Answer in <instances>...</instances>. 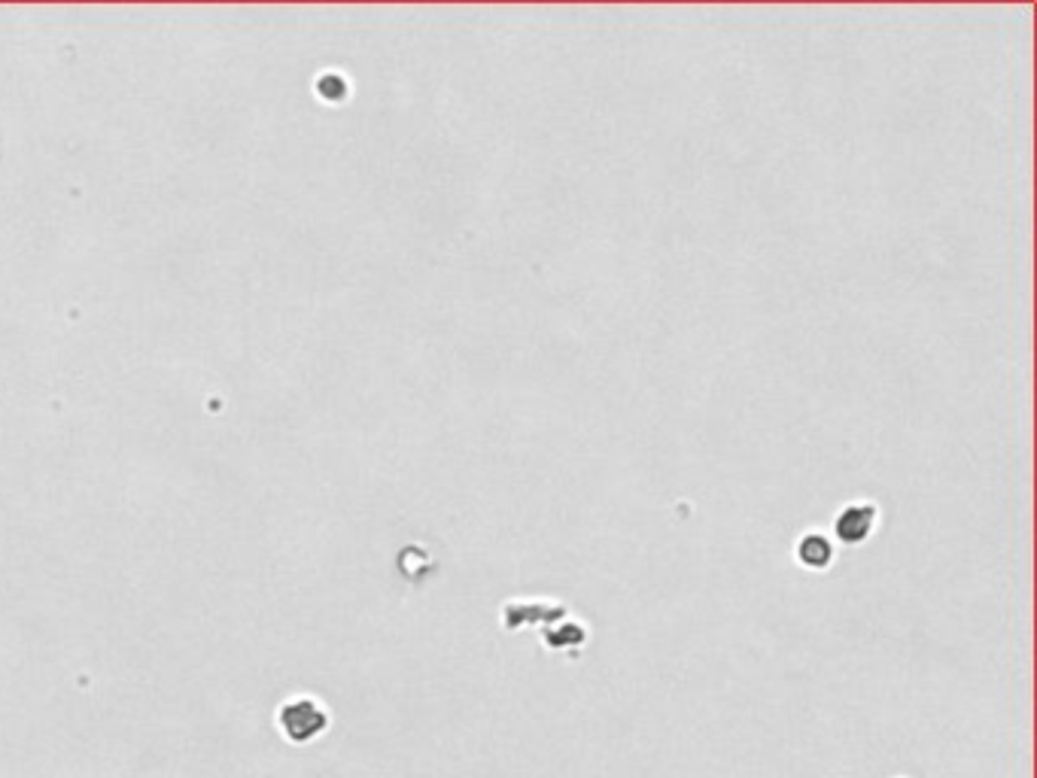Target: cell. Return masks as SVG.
<instances>
[{
	"label": "cell",
	"instance_id": "1",
	"mask_svg": "<svg viewBox=\"0 0 1037 778\" xmlns=\"http://www.w3.org/2000/svg\"><path fill=\"white\" fill-rule=\"evenodd\" d=\"M879 526V508L873 502H849L840 508L837 520H834V535L837 541L849 544V548H858L864 544Z\"/></svg>",
	"mask_w": 1037,
	"mask_h": 778
},
{
	"label": "cell",
	"instance_id": "2",
	"mask_svg": "<svg viewBox=\"0 0 1037 778\" xmlns=\"http://www.w3.org/2000/svg\"><path fill=\"white\" fill-rule=\"evenodd\" d=\"M794 557L800 566L806 569H828L834 563V544L825 532H803L797 548H794Z\"/></svg>",
	"mask_w": 1037,
	"mask_h": 778
},
{
	"label": "cell",
	"instance_id": "3",
	"mask_svg": "<svg viewBox=\"0 0 1037 778\" xmlns=\"http://www.w3.org/2000/svg\"><path fill=\"white\" fill-rule=\"evenodd\" d=\"M326 718L314 703H292L283 712V727L292 739H311L323 730Z\"/></svg>",
	"mask_w": 1037,
	"mask_h": 778
},
{
	"label": "cell",
	"instance_id": "4",
	"mask_svg": "<svg viewBox=\"0 0 1037 778\" xmlns=\"http://www.w3.org/2000/svg\"><path fill=\"white\" fill-rule=\"evenodd\" d=\"M502 617H505L508 630H517L524 624V620H527V624H533L536 617H545V620L563 617V605H557V602H508L502 608Z\"/></svg>",
	"mask_w": 1037,
	"mask_h": 778
},
{
	"label": "cell",
	"instance_id": "5",
	"mask_svg": "<svg viewBox=\"0 0 1037 778\" xmlns=\"http://www.w3.org/2000/svg\"><path fill=\"white\" fill-rule=\"evenodd\" d=\"M542 639H545V645H548L551 651L566 654V651H578V648L587 642V630L578 624V620H566V624H560V627L545 630Z\"/></svg>",
	"mask_w": 1037,
	"mask_h": 778
}]
</instances>
